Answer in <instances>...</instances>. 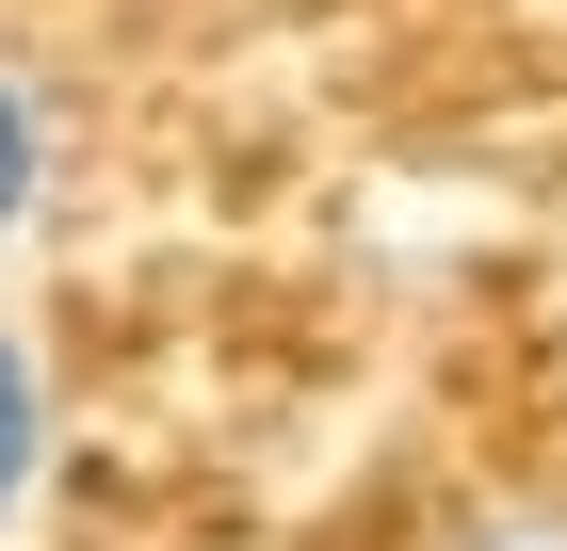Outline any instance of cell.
<instances>
[{
	"mask_svg": "<svg viewBox=\"0 0 567 551\" xmlns=\"http://www.w3.org/2000/svg\"><path fill=\"white\" fill-rule=\"evenodd\" d=\"M49 487V374H33V340L0 325V519Z\"/></svg>",
	"mask_w": 567,
	"mask_h": 551,
	"instance_id": "6da1fadb",
	"label": "cell"
},
{
	"mask_svg": "<svg viewBox=\"0 0 567 551\" xmlns=\"http://www.w3.org/2000/svg\"><path fill=\"white\" fill-rule=\"evenodd\" d=\"M33 212H49V98L0 65V244H17Z\"/></svg>",
	"mask_w": 567,
	"mask_h": 551,
	"instance_id": "7a4b0ae2",
	"label": "cell"
},
{
	"mask_svg": "<svg viewBox=\"0 0 567 551\" xmlns=\"http://www.w3.org/2000/svg\"><path fill=\"white\" fill-rule=\"evenodd\" d=\"M471 551H567V519H486Z\"/></svg>",
	"mask_w": 567,
	"mask_h": 551,
	"instance_id": "3957f363",
	"label": "cell"
}]
</instances>
